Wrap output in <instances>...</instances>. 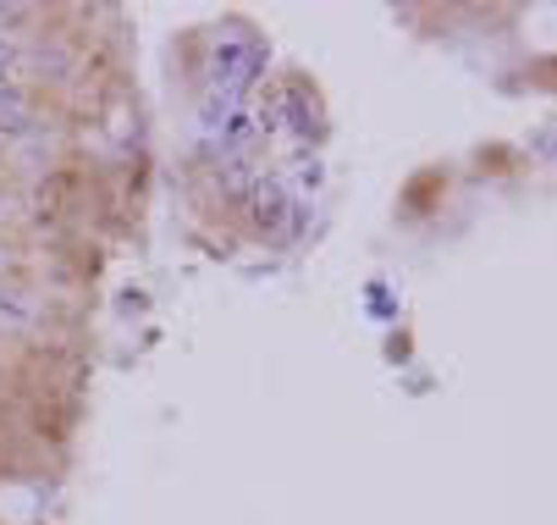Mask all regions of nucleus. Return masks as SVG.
Returning <instances> with one entry per match:
<instances>
[{
  "label": "nucleus",
  "mask_w": 557,
  "mask_h": 525,
  "mask_svg": "<svg viewBox=\"0 0 557 525\" xmlns=\"http://www.w3.org/2000/svg\"><path fill=\"white\" fill-rule=\"evenodd\" d=\"M34 127V106H28V89L23 84H0V133L17 138Z\"/></svg>",
  "instance_id": "obj_1"
},
{
  "label": "nucleus",
  "mask_w": 557,
  "mask_h": 525,
  "mask_svg": "<svg viewBox=\"0 0 557 525\" xmlns=\"http://www.w3.org/2000/svg\"><path fill=\"white\" fill-rule=\"evenodd\" d=\"M39 316V298L34 293H17V288H0V327H12V332H23L28 321Z\"/></svg>",
  "instance_id": "obj_2"
},
{
  "label": "nucleus",
  "mask_w": 557,
  "mask_h": 525,
  "mask_svg": "<svg viewBox=\"0 0 557 525\" xmlns=\"http://www.w3.org/2000/svg\"><path fill=\"white\" fill-rule=\"evenodd\" d=\"M282 210H287L282 188H260L255 194V221H260V228H282Z\"/></svg>",
  "instance_id": "obj_3"
},
{
  "label": "nucleus",
  "mask_w": 557,
  "mask_h": 525,
  "mask_svg": "<svg viewBox=\"0 0 557 525\" xmlns=\"http://www.w3.org/2000/svg\"><path fill=\"white\" fill-rule=\"evenodd\" d=\"M12 216H17V210H12V199H7V194H0V228H7V221H12Z\"/></svg>",
  "instance_id": "obj_4"
},
{
  "label": "nucleus",
  "mask_w": 557,
  "mask_h": 525,
  "mask_svg": "<svg viewBox=\"0 0 557 525\" xmlns=\"http://www.w3.org/2000/svg\"><path fill=\"white\" fill-rule=\"evenodd\" d=\"M0 271H12V255L7 249H0Z\"/></svg>",
  "instance_id": "obj_5"
}]
</instances>
